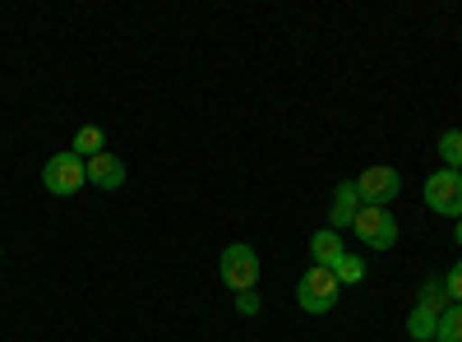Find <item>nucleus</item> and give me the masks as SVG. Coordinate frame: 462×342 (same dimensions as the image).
<instances>
[{"mask_svg": "<svg viewBox=\"0 0 462 342\" xmlns=\"http://www.w3.org/2000/svg\"><path fill=\"white\" fill-rule=\"evenodd\" d=\"M236 310L241 315H259V296L254 291H236Z\"/></svg>", "mask_w": 462, "mask_h": 342, "instance_id": "obj_16", "label": "nucleus"}, {"mask_svg": "<svg viewBox=\"0 0 462 342\" xmlns=\"http://www.w3.org/2000/svg\"><path fill=\"white\" fill-rule=\"evenodd\" d=\"M457 37H462V32H457Z\"/></svg>", "mask_w": 462, "mask_h": 342, "instance_id": "obj_18", "label": "nucleus"}, {"mask_svg": "<svg viewBox=\"0 0 462 342\" xmlns=\"http://www.w3.org/2000/svg\"><path fill=\"white\" fill-rule=\"evenodd\" d=\"M444 291H448V300L453 306H462V259L448 269V278H444Z\"/></svg>", "mask_w": 462, "mask_h": 342, "instance_id": "obj_15", "label": "nucleus"}, {"mask_svg": "<svg viewBox=\"0 0 462 342\" xmlns=\"http://www.w3.org/2000/svg\"><path fill=\"white\" fill-rule=\"evenodd\" d=\"M69 153H79L84 162L97 158V153H106V134L97 125H79V130H74V139H69Z\"/></svg>", "mask_w": 462, "mask_h": 342, "instance_id": "obj_11", "label": "nucleus"}, {"mask_svg": "<svg viewBox=\"0 0 462 342\" xmlns=\"http://www.w3.org/2000/svg\"><path fill=\"white\" fill-rule=\"evenodd\" d=\"M453 241H457V245H462V217H457V222H453Z\"/></svg>", "mask_w": 462, "mask_h": 342, "instance_id": "obj_17", "label": "nucleus"}, {"mask_svg": "<svg viewBox=\"0 0 462 342\" xmlns=\"http://www.w3.org/2000/svg\"><path fill=\"white\" fill-rule=\"evenodd\" d=\"M435 153H439V162H444L448 171H462V130H444Z\"/></svg>", "mask_w": 462, "mask_h": 342, "instance_id": "obj_13", "label": "nucleus"}, {"mask_svg": "<svg viewBox=\"0 0 462 342\" xmlns=\"http://www.w3.org/2000/svg\"><path fill=\"white\" fill-rule=\"evenodd\" d=\"M435 342H462V306H453V300H448V310L439 315V333H435Z\"/></svg>", "mask_w": 462, "mask_h": 342, "instance_id": "obj_14", "label": "nucleus"}, {"mask_svg": "<svg viewBox=\"0 0 462 342\" xmlns=\"http://www.w3.org/2000/svg\"><path fill=\"white\" fill-rule=\"evenodd\" d=\"M217 273H222V287L231 291H254L259 273H263V263H259V250L245 245V241H231L217 259Z\"/></svg>", "mask_w": 462, "mask_h": 342, "instance_id": "obj_2", "label": "nucleus"}, {"mask_svg": "<svg viewBox=\"0 0 462 342\" xmlns=\"http://www.w3.org/2000/svg\"><path fill=\"white\" fill-rule=\"evenodd\" d=\"M356 213H361L356 180H342V185L333 189V204H328V226H333V232H346V226L356 222Z\"/></svg>", "mask_w": 462, "mask_h": 342, "instance_id": "obj_7", "label": "nucleus"}, {"mask_svg": "<svg viewBox=\"0 0 462 342\" xmlns=\"http://www.w3.org/2000/svg\"><path fill=\"white\" fill-rule=\"evenodd\" d=\"M420 195H426V208H430V213L457 222V217H462V171H448V167L430 171L426 185H420Z\"/></svg>", "mask_w": 462, "mask_h": 342, "instance_id": "obj_4", "label": "nucleus"}, {"mask_svg": "<svg viewBox=\"0 0 462 342\" xmlns=\"http://www.w3.org/2000/svg\"><path fill=\"white\" fill-rule=\"evenodd\" d=\"M356 195H361L365 208H389V204L402 195V176H398V167H383V162L365 167V171L356 176Z\"/></svg>", "mask_w": 462, "mask_h": 342, "instance_id": "obj_5", "label": "nucleus"}, {"mask_svg": "<svg viewBox=\"0 0 462 342\" xmlns=\"http://www.w3.org/2000/svg\"><path fill=\"white\" fill-rule=\"evenodd\" d=\"M42 185H47V195H56V199L79 195V189L88 185V167H84V158H79V153H69V148L51 153L47 167H42Z\"/></svg>", "mask_w": 462, "mask_h": 342, "instance_id": "obj_3", "label": "nucleus"}, {"mask_svg": "<svg viewBox=\"0 0 462 342\" xmlns=\"http://www.w3.org/2000/svg\"><path fill=\"white\" fill-rule=\"evenodd\" d=\"M84 167H88V185H97V189H121L125 185V162L116 153H97Z\"/></svg>", "mask_w": 462, "mask_h": 342, "instance_id": "obj_8", "label": "nucleus"}, {"mask_svg": "<svg viewBox=\"0 0 462 342\" xmlns=\"http://www.w3.org/2000/svg\"><path fill=\"white\" fill-rule=\"evenodd\" d=\"M328 269H333V278H337L342 287H356V282H365V259H361V254H352V250H342V254L328 263Z\"/></svg>", "mask_w": 462, "mask_h": 342, "instance_id": "obj_12", "label": "nucleus"}, {"mask_svg": "<svg viewBox=\"0 0 462 342\" xmlns=\"http://www.w3.org/2000/svg\"><path fill=\"white\" fill-rule=\"evenodd\" d=\"M352 232L361 236L365 250H393V245H398V217H393L389 208H365V204H361Z\"/></svg>", "mask_w": 462, "mask_h": 342, "instance_id": "obj_6", "label": "nucleus"}, {"mask_svg": "<svg viewBox=\"0 0 462 342\" xmlns=\"http://www.w3.org/2000/svg\"><path fill=\"white\" fill-rule=\"evenodd\" d=\"M337 296H342V282L333 278V269H324V263H310L296 282V306L305 315H328L337 306Z\"/></svg>", "mask_w": 462, "mask_h": 342, "instance_id": "obj_1", "label": "nucleus"}, {"mask_svg": "<svg viewBox=\"0 0 462 342\" xmlns=\"http://www.w3.org/2000/svg\"><path fill=\"white\" fill-rule=\"evenodd\" d=\"M337 254H342V232H333V226H319V232L310 236V259L328 269Z\"/></svg>", "mask_w": 462, "mask_h": 342, "instance_id": "obj_10", "label": "nucleus"}, {"mask_svg": "<svg viewBox=\"0 0 462 342\" xmlns=\"http://www.w3.org/2000/svg\"><path fill=\"white\" fill-rule=\"evenodd\" d=\"M435 333H439V310H430V306H411V315H407V337L411 342H435Z\"/></svg>", "mask_w": 462, "mask_h": 342, "instance_id": "obj_9", "label": "nucleus"}]
</instances>
